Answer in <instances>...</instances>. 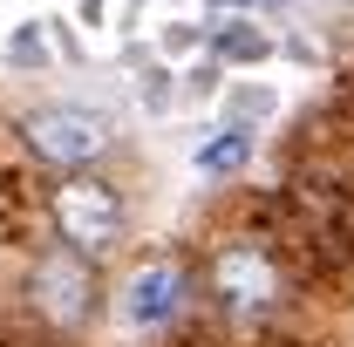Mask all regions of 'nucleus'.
<instances>
[{
	"label": "nucleus",
	"instance_id": "obj_1",
	"mask_svg": "<svg viewBox=\"0 0 354 347\" xmlns=\"http://www.w3.org/2000/svg\"><path fill=\"white\" fill-rule=\"evenodd\" d=\"M48 212H55V232H62V245L75 259H95V252H109L123 238V198L102 177H68Z\"/></svg>",
	"mask_w": 354,
	"mask_h": 347
},
{
	"label": "nucleus",
	"instance_id": "obj_2",
	"mask_svg": "<svg viewBox=\"0 0 354 347\" xmlns=\"http://www.w3.org/2000/svg\"><path fill=\"white\" fill-rule=\"evenodd\" d=\"M279 259H272V245L259 238H232L218 245V259H212V293H218L225 313H239V320H259L279 306Z\"/></svg>",
	"mask_w": 354,
	"mask_h": 347
},
{
	"label": "nucleus",
	"instance_id": "obj_3",
	"mask_svg": "<svg viewBox=\"0 0 354 347\" xmlns=\"http://www.w3.org/2000/svg\"><path fill=\"white\" fill-rule=\"evenodd\" d=\"M28 150L41 164L75 171V164H88V157L109 150V123L95 109H41V116H28Z\"/></svg>",
	"mask_w": 354,
	"mask_h": 347
},
{
	"label": "nucleus",
	"instance_id": "obj_4",
	"mask_svg": "<svg viewBox=\"0 0 354 347\" xmlns=\"http://www.w3.org/2000/svg\"><path fill=\"white\" fill-rule=\"evenodd\" d=\"M28 300H35V313H41V320H55V327H82L88 313H95V279H88V259H75V252H48V259L35 265Z\"/></svg>",
	"mask_w": 354,
	"mask_h": 347
},
{
	"label": "nucleus",
	"instance_id": "obj_5",
	"mask_svg": "<svg viewBox=\"0 0 354 347\" xmlns=\"http://www.w3.org/2000/svg\"><path fill=\"white\" fill-rule=\"evenodd\" d=\"M177 300H184V272L157 259V265H143L130 286H123V320H130V327H164L177 313Z\"/></svg>",
	"mask_w": 354,
	"mask_h": 347
},
{
	"label": "nucleus",
	"instance_id": "obj_6",
	"mask_svg": "<svg viewBox=\"0 0 354 347\" xmlns=\"http://www.w3.org/2000/svg\"><path fill=\"white\" fill-rule=\"evenodd\" d=\"M245 157H252V136L245 130H225L218 143H205V150H198V171H239V164H245Z\"/></svg>",
	"mask_w": 354,
	"mask_h": 347
}]
</instances>
